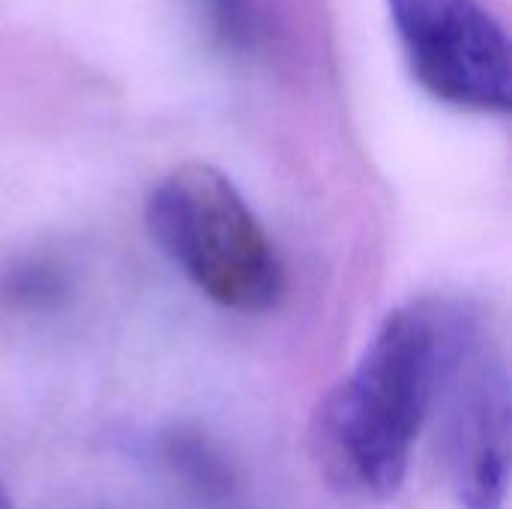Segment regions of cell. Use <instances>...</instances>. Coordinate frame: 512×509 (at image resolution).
<instances>
[{
    "instance_id": "3957f363",
    "label": "cell",
    "mask_w": 512,
    "mask_h": 509,
    "mask_svg": "<svg viewBox=\"0 0 512 509\" xmlns=\"http://www.w3.org/2000/svg\"><path fill=\"white\" fill-rule=\"evenodd\" d=\"M417 84L435 99L480 114L510 111V45L477 0H387Z\"/></svg>"
},
{
    "instance_id": "7a4b0ae2",
    "label": "cell",
    "mask_w": 512,
    "mask_h": 509,
    "mask_svg": "<svg viewBox=\"0 0 512 509\" xmlns=\"http://www.w3.org/2000/svg\"><path fill=\"white\" fill-rule=\"evenodd\" d=\"M144 222L165 258L216 306L267 312L285 291L276 246L240 189L213 165L186 162L147 195Z\"/></svg>"
},
{
    "instance_id": "5b68a950",
    "label": "cell",
    "mask_w": 512,
    "mask_h": 509,
    "mask_svg": "<svg viewBox=\"0 0 512 509\" xmlns=\"http://www.w3.org/2000/svg\"><path fill=\"white\" fill-rule=\"evenodd\" d=\"M198 15L225 51H246L255 42V3L252 0H198Z\"/></svg>"
},
{
    "instance_id": "52a82bcc",
    "label": "cell",
    "mask_w": 512,
    "mask_h": 509,
    "mask_svg": "<svg viewBox=\"0 0 512 509\" xmlns=\"http://www.w3.org/2000/svg\"><path fill=\"white\" fill-rule=\"evenodd\" d=\"M168 459H174V465H180L204 489L222 492L228 486V471L222 468V462L195 438H174L168 447Z\"/></svg>"
},
{
    "instance_id": "277c9868",
    "label": "cell",
    "mask_w": 512,
    "mask_h": 509,
    "mask_svg": "<svg viewBox=\"0 0 512 509\" xmlns=\"http://www.w3.org/2000/svg\"><path fill=\"white\" fill-rule=\"evenodd\" d=\"M435 408L444 411V456L456 504L504 509L510 489V378L477 318L453 354Z\"/></svg>"
},
{
    "instance_id": "6da1fadb",
    "label": "cell",
    "mask_w": 512,
    "mask_h": 509,
    "mask_svg": "<svg viewBox=\"0 0 512 509\" xmlns=\"http://www.w3.org/2000/svg\"><path fill=\"white\" fill-rule=\"evenodd\" d=\"M471 318L456 303L417 300L381 324L315 414L312 450L333 489L360 501H390L402 489Z\"/></svg>"
},
{
    "instance_id": "8992f818",
    "label": "cell",
    "mask_w": 512,
    "mask_h": 509,
    "mask_svg": "<svg viewBox=\"0 0 512 509\" xmlns=\"http://www.w3.org/2000/svg\"><path fill=\"white\" fill-rule=\"evenodd\" d=\"M60 288H63L60 273H54L51 264L33 261V264H24L6 276L3 297L9 303H18V306H42V303H51L60 294Z\"/></svg>"
},
{
    "instance_id": "ba28073f",
    "label": "cell",
    "mask_w": 512,
    "mask_h": 509,
    "mask_svg": "<svg viewBox=\"0 0 512 509\" xmlns=\"http://www.w3.org/2000/svg\"><path fill=\"white\" fill-rule=\"evenodd\" d=\"M0 509H15L12 507V501H9V495H6L3 489H0Z\"/></svg>"
}]
</instances>
